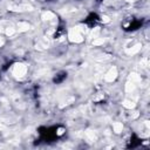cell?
Returning <instances> with one entry per match:
<instances>
[{
  "instance_id": "cell-1",
  "label": "cell",
  "mask_w": 150,
  "mask_h": 150,
  "mask_svg": "<svg viewBox=\"0 0 150 150\" xmlns=\"http://www.w3.org/2000/svg\"><path fill=\"white\" fill-rule=\"evenodd\" d=\"M139 25H141V22L137 21V20H135V19H132V18H131V20H125V21L123 22V27H124V29H127V30H134V29H136Z\"/></svg>"
},
{
  "instance_id": "cell-2",
  "label": "cell",
  "mask_w": 150,
  "mask_h": 150,
  "mask_svg": "<svg viewBox=\"0 0 150 150\" xmlns=\"http://www.w3.org/2000/svg\"><path fill=\"white\" fill-rule=\"evenodd\" d=\"M66 77H67V73H64V71L57 73V74L55 75V77H54V82H55V83H61Z\"/></svg>"
},
{
  "instance_id": "cell-3",
  "label": "cell",
  "mask_w": 150,
  "mask_h": 150,
  "mask_svg": "<svg viewBox=\"0 0 150 150\" xmlns=\"http://www.w3.org/2000/svg\"><path fill=\"white\" fill-rule=\"evenodd\" d=\"M97 20H98V18H97V15H96V14H90V15L87 18L86 22H87V23H89L90 26H93V25H95V23L97 22Z\"/></svg>"
}]
</instances>
